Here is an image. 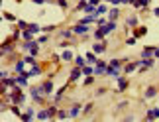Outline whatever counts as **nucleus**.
I'll return each mask as SVG.
<instances>
[{
  "label": "nucleus",
  "instance_id": "obj_1",
  "mask_svg": "<svg viewBox=\"0 0 159 122\" xmlns=\"http://www.w3.org/2000/svg\"><path fill=\"white\" fill-rule=\"evenodd\" d=\"M30 95H32V99H34L35 102H43L45 93H43V89H41V85H38V87H32V89H30Z\"/></svg>",
  "mask_w": 159,
  "mask_h": 122
},
{
  "label": "nucleus",
  "instance_id": "obj_2",
  "mask_svg": "<svg viewBox=\"0 0 159 122\" xmlns=\"http://www.w3.org/2000/svg\"><path fill=\"white\" fill-rule=\"evenodd\" d=\"M73 32H75V35H87L90 32V26L89 24H83V22H79L73 26Z\"/></svg>",
  "mask_w": 159,
  "mask_h": 122
},
{
  "label": "nucleus",
  "instance_id": "obj_3",
  "mask_svg": "<svg viewBox=\"0 0 159 122\" xmlns=\"http://www.w3.org/2000/svg\"><path fill=\"white\" fill-rule=\"evenodd\" d=\"M106 67H108V63H106V61L98 59V63H96V67H94V75H98V77H104V75H106Z\"/></svg>",
  "mask_w": 159,
  "mask_h": 122
},
{
  "label": "nucleus",
  "instance_id": "obj_4",
  "mask_svg": "<svg viewBox=\"0 0 159 122\" xmlns=\"http://www.w3.org/2000/svg\"><path fill=\"white\" fill-rule=\"evenodd\" d=\"M83 75V67H73L71 69V73H69V83H75V81H79V77Z\"/></svg>",
  "mask_w": 159,
  "mask_h": 122
},
{
  "label": "nucleus",
  "instance_id": "obj_5",
  "mask_svg": "<svg viewBox=\"0 0 159 122\" xmlns=\"http://www.w3.org/2000/svg\"><path fill=\"white\" fill-rule=\"evenodd\" d=\"M16 85H18V87H28V73H16Z\"/></svg>",
  "mask_w": 159,
  "mask_h": 122
},
{
  "label": "nucleus",
  "instance_id": "obj_6",
  "mask_svg": "<svg viewBox=\"0 0 159 122\" xmlns=\"http://www.w3.org/2000/svg\"><path fill=\"white\" fill-rule=\"evenodd\" d=\"M93 51L96 53V55H102V53L106 51V41L102 40V41H96V44L93 45Z\"/></svg>",
  "mask_w": 159,
  "mask_h": 122
},
{
  "label": "nucleus",
  "instance_id": "obj_7",
  "mask_svg": "<svg viewBox=\"0 0 159 122\" xmlns=\"http://www.w3.org/2000/svg\"><path fill=\"white\" fill-rule=\"evenodd\" d=\"M34 116H35V110H34L32 106H28V108H26V112H22L20 120H22V122H30V120H32Z\"/></svg>",
  "mask_w": 159,
  "mask_h": 122
},
{
  "label": "nucleus",
  "instance_id": "obj_8",
  "mask_svg": "<svg viewBox=\"0 0 159 122\" xmlns=\"http://www.w3.org/2000/svg\"><path fill=\"white\" fill-rule=\"evenodd\" d=\"M41 89H43L45 96L53 95V81H51V79H47V81H43V83H41Z\"/></svg>",
  "mask_w": 159,
  "mask_h": 122
},
{
  "label": "nucleus",
  "instance_id": "obj_9",
  "mask_svg": "<svg viewBox=\"0 0 159 122\" xmlns=\"http://www.w3.org/2000/svg\"><path fill=\"white\" fill-rule=\"evenodd\" d=\"M100 28H102V32H104V34L108 35V34H112V32H114V30L118 28V26H116V20H110L108 24H104V26H100Z\"/></svg>",
  "mask_w": 159,
  "mask_h": 122
},
{
  "label": "nucleus",
  "instance_id": "obj_10",
  "mask_svg": "<svg viewBox=\"0 0 159 122\" xmlns=\"http://www.w3.org/2000/svg\"><path fill=\"white\" fill-rule=\"evenodd\" d=\"M116 83H118V89H116V93H124V91L128 89V79L118 77V79H116Z\"/></svg>",
  "mask_w": 159,
  "mask_h": 122
},
{
  "label": "nucleus",
  "instance_id": "obj_11",
  "mask_svg": "<svg viewBox=\"0 0 159 122\" xmlns=\"http://www.w3.org/2000/svg\"><path fill=\"white\" fill-rule=\"evenodd\" d=\"M0 51H2V57L6 55V53H12V51H14V45L10 44V40H6L4 44H2V47H0Z\"/></svg>",
  "mask_w": 159,
  "mask_h": 122
},
{
  "label": "nucleus",
  "instance_id": "obj_12",
  "mask_svg": "<svg viewBox=\"0 0 159 122\" xmlns=\"http://www.w3.org/2000/svg\"><path fill=\"white\" fill-rule=\"evenodd\" d=\"M24 71H26V61L22 57V59H18L14 63V73H24Z\"/></svg>",
  "mask_w": 159,
  "mask_h": 122
},
{
  "label": "nucleus",
  "instance_id": "obj_13",
  "mask_svg": "<svg viewBox=\"0 0 159 122\" xmlns=\"http://www.w3.org/2000/svg\"><path fill=\"white\" fill-rule=\"evenodd\" d=\"M142 65V61H134V63H124V73H132Z\"/></svg>",
  "mask_w": 159,
  "mask_h": 122
},
{
  "label": "nucleus",
  "instance_id": "obj_14",
  "mask_svg": "<svg viewBox=\"0 0 159 122\" xmlns=\"http://www.w3.org/2000/svg\"><path fill=\"white\" fill-rule=\"evenodd\" d=\"M145 118H148V120H157V118H159V108H157V106L149 108L148 114H145Z\"/></svg>",
  "mask_w": 159,
  "mask_h": 122
},
{
  "label": "nucleus",
  "instance_id": "obj_15",
  "mask_svg": "<svg viewBox=\"0 0 159 122\" xmlns=\"http://www.w3.org/2000/svg\"><path fill=\"white\" fill-rule=\"evenodd\" d=\"M104 14H108V6L106 4H98V6H96V10H94V16L100 18V16H104Z\"/></svg>",
  "mask_w": 159,
  "mask_h": 122
},
{
  "label": "nucleus",
  "instance_id": "obj_16",
  "mask_svg": "<svg viewBox=\"0 0 159 122\" xmlns=\"http://www.w3.org/2000/svg\"><path fill=\"white\" fill-rule=\"evenodd\" d=\"M81 112H83V106H81V105H73L71 110H69V116H71V118H77Z\"/></svg>",
  "mask_w": 159,
  "mask_h": 122
},
{
  "label": "nucleus",
  "instance_id": "obj_17",
  "mask_svg": "<svg viewBox=\"0 0 159 122\" xmlns=\"http://www.w3.org/2000/svg\"><path fill=\"white\" fill-rule=\"evenodd\" d=\"M120 18V8L118 6H114V8L108 10V20H118Z\"/></svg>",
  "mask_w": 159,
  "mask_h": 122
},
{
  "label": "nucleus",
  "instance_id": "obj_18",
  "mask_svg": "<svg viewBox=\"0 0 159 122\" xmlns=\"http://www.w3.org/2000/svg\"><path fill=\"white\" fill-rule=\"evenodd\" d=\"M35 118H39V120H49V118H51V116H49V110H47V108H41V110L35 112Z\"/></svg>",
  "mask_w": 159,
  "mask_h": 122
},
{
  "label": "nucleus",
  "instance_id": "obj_19",
  "mask_svg": "<svg viewBox=\"0 0 159 122\" xmlns=\"http://www.w3.org/2000/svg\"><path fill=\"white\" fill-rule=\"evenodd\" d=\"M84 57H87V63H89V65H96V63H98V57H96L94 51H89Z\"/></svg>",
  "mask_w": 159,
  "mask_h": 122
},
{
  "label": "nucleus",
  "instance_id": "obj_20",
  "mask_svg": "<svg viewBox=\"0 0 159 122\" xmlns=\"http://www.w3.org/2000/svg\"><path fill=\"white\" fill-rule=\"evenodd\" d=\"M28 30H30V32H32L34 35H38L39 32H43V28H41L39 24H30V26H28Z\"/></svg>",
  "mask_w": 159,
  "mask_h": 122
},
{
  "label": "nucleus",
  "instance_id": "obj_21",
  "mask_svg": "<svg viewBox=\"0 0 159 122\" xmlns=\"http://www.w3.org/2000/svg\"><path fill=\"white\" fill-rule=\"evenodd\" d=\"M155 95H157V89L155 87H148V89H145V93H143L145 99H153Z\"/></svg>",
  "mask_w": 159,
  "mask_h": 122
},
{
  "label": "nucleus",
  "instance_id": "obj_22",
  "mask_svg": "<svg viewBox=\"0 0 159 122\" xmlns=\"http://www.w3.org/2000/svg\"><path fill=\"white\" fill-rule=\"evenodd\" d=\"M138 22H139V20H138V16H130V18L126 20V26H128V28H130V26H132V28H136V26H138Z\"/></svg>",
  "mask_w": 159,
  "mask_h": 122
},
{
  "label": "nucleus",
  "instance_id": "obj_23",
  "mask_svg": "<svg viewBox=\"0 0 159 122\" xmlns=\"http://www.w3.org/2000/svg\"><path fill=\"white\" fill-rule=\"evenodd\" d=\"M75 65H77V67H84V65H87V57L75 55Z\"/></svg>",
  "mask_w": 159,
  "mask_h": 122
},
{
  "label": "nucleus",
  "instance_id": "obj_24",
  "mask_svg": "<svg viewBox=\"0 0 159 122\" xmlns=\"http://www.w3.org/2000/svg\"><path fill=\"white\" fill-rule=\"evenodd\" d=\"M59 35H61V38H65V40H73L75 32H73V28H71V30H63V32H61Z\"/></svg>",
  "mask_w": 159,
  "mask_h": 122
},
{
  "label": "nucleus",
  "instance_id": "obj_25",
  "mask_svg": "<svg viewBox=\"0 0 159 122\" xmlns=\"http://www.w3.org/2000/svg\"><path fill=\"white\" fill-rule=\"evenodd\" d=\"M93 35H94V40H98V41H102V40L106 38V34L102 32V28H98V30H94V34H93Z\"/></svg>",
  "mask_w": 159,
  "mask_h": 122
},
{
  "label": "nucleus",
  "instance_id": "obj_26",
  "mask_svg": "<svg viewBox=\"0 0 159 122\" xmlns=\"http://www.w3.org/2000/svg\"><path fill=\"white\" fill-rule=\"evenodd\" d=\"M153 51H155V47H143V49H142V57H151Z\"/></svg>",
  "mask_w": 159,
  "mask_h": 122
},
{
  "label": "nucleus",
  "instance_id": "obj_27",
  "mask_svg": "<svg viewBox=\"0 0 159 122\" xmlns=\"http://www.w3.org/2000/svg\"><path fill=\"white\" fill-rule=\"evenodd\" d=\"M61 59L63 61H75V55H73V51L69 49V51H65L63 55H61Z\"/></svg>",
  "mask_w": 159,
  "mask_h": 122
},
{
  "label": "nucleus",
  "instance_id": "obj_28",
  "mask_svg": "<svg viewBox=\"0 0 159 122\" xmlns=\"http://www.w3.org/2000/svg\"><path fill=\"white\" fill-rule=\"evenodd\" d=\"M148 4H149V0H136V2H134V8H145Z\"/></svg>",
  "mask_w": 159,
  "mask_h": 122
},
{
  "label": "nucleus",
  "instance_id": "obj_29",
  "mask_svg": "<svg viewBox=\"0 0 159 122\" xmlns=\"http://www.w3.org/2000/svg\"><path fill=\"white\" fill-rule=\"evenodd\" d=\"M22 40H34V34L32 32H30V30H22Z\"/></svg>",
  "mask_w": 159,
  "mask_h": 122
},
{
  "label": "nucleus",
  "instance_id": "obj_30",
  "mask_svg": "<svg viewBox=\"0 0 159 122\" xmlns=\"http://www.w3.org/2000/svg\"><path fill=\"white\" fill-rule=\"evenodd\" d=\"M145 32H148V28H145V26H139V28H136V32H134V35H136V38H139V35H143Z\"/></svg>",
  "mask_w": 159,
  "mask_h": 122
},
{
  "label": "nucleus",
  "instance_id": "obj_31",
  "mask_svg": "<svg viewBox=\"0 0 159 122\" xmlns=\"http://www.w3.org/2000/svg\"><path fill=\"white\" fill-rule=\"evenodd\" d=\"M83 75H94V69L90 65H84L83 67Z\"/></svg>",
  "mask_w": 159,
  "mask_h": 122
},
{
  "label": "nucleus",
  "instance_id": "obj_32",
  "mask_svg": "<svg viewBox=\"0 0 159 122\" xmlns=\"http://www.w3.org/2000/svg\"><path fill=\"white\" fill-rule=\"evenodd\" d=\"M38 53H39V41L38 44H35L32 49H30V55H34V57H38Z\"/></svg>",
  "mask_w": 159,
  "mask_h": 122
},
{
  "label": "nucleus",
  "instance_id": "obj_33",
  "mask_svg": "<svg viewBox=\"0 0 159 122\" xmlns=\"http://www.w3.org/2000/svg\"><path fill=\"white\" fill-rule=\"evenodd\" d=\"M108 22H110V20H108V16H106V18H104V16H100L98 20H96V26L100 28V26H104V24H108Z\"/></svg>",
  "mask_w": 159,
  "mask_h": 122
},
{
  "label": "nucleus",
  "instance_id": "obj_34",
  "mask_svg": "<svg viewBox=\"0 0 159 122\" xmlns=\"http://www.w3.org/2000/svg\"><path fill=\"white\" fill-rule=\"evenodd\" d=\"M47 110H49V116H51V118L57 116V106H53V105H51V106H47Z\"/></svg>",
  "mask_w": 159,
  "mask_h": 122
},
{
  "label": "nucleus",
  "instance_id": "obj_35",
  "mask_svg": "<svg viewBox=\"0 0 159 122\" xmlns=\"http://www.w3.org/2000/svg\"><path fill=\"white\" fill-rule=\"evenodd\" d=\"M93 106H94L93 102H89V105H84V106H83V114H89L90 110H93Z\"/></svg>",
  "mask_w": 159,
  "mask_h": 122
},
{
  "label": "nucleus",
  "instance_id": "obj_36",
  "mask_svg": "<svg viewBox=\"0 0 159 122\" xmlns=\"http://www.w3.org/2000/svg\"><path fill=\"white\" fill-rule=\"evenodd\" d=\"M16 24H18V28H20V30H28V26H30V24H28V22H24V20H18Z\"/></svg>",
  "mask_w": 159,
  "mask_h": 122
},
{
  "label": "nucleus",
  "instance_id": "obj_37",
  "mask_svg": "<svg viewBox=\"0 0 159 122\" xmlns=\"http://www.w3.org/2000/svg\"><path fill=\"white\" fill-rule=\"evenodd\" d=\"M67 116H69V110H57V118L63 120V118H67Z\"/></svg>",
  "mask_w": 159,
  "mask_h": 122
},
{
  "label": "nucleus",
  "instance_id": "obj_38",
  "mask_svg": "<svg viewBox=\"0 0 159 122\" xmlns=\"http://www.w3.org/2000/svg\"><path fill=\"white\" fill-rule=\"evenodd\" d=\"M55 2H57V4H59L63 10H67V8H69V2H67V0H55Z\"/></svg>",
  "mask_w": 159,
  "mask_h": 122
},
{
  "label": "nucleus",
  "instance_id": "obj_39",
  "mask_svg": "<svg viewBox=\"0 0 159 122\" xmlns=\"http://www.w3.org/2000/svg\"><path fill=\"white\" fill-rule=\"evenodd\" d=\"M4 20H8V22H18L16 18H14V16L10 14V12H4Z\"/></svg>",
  "mask_w": 159,
  "mask_h": 122
},
{
  "label": "nucleus",
  "instance_id": "obj_40",
  "mask_svg": "<svg viewBox=\"0 0 159 122\" xmlns=\"http://www.w3.org/2000/svg\"><path fill=\"white\" fill-rule=\"evenodd\" d=\"M136 35H132V38H126V45H134V44H136Z\"/></svg>",
  "mask_w": 159,
  "mask_h": 122
},
{
  "label": "nucleus",
  "instance_id": "obj_41",
  "mask_svg": "<svg viewBox=\"0 0 159 122\" xmlns=\"http://www.w3.org/2000/svg\"><path fill=\"white\" fill-rule=\"evenodd\" d=\"M94 83V77L93 75H87V79H84V85H93Z\"/></svg>",
  "mask_w": 159,
  "mask_h": 122
},
{
  "label": "nucleus",
  "instance_id": "obj_42",
  "mask_svg": "<svg viewBox=\"0 0 159 122\" xmlns=\"http://www.w3.org/2000/svg\"><path fill=\"white\" fill-rule=\"evenodd\" d=\"M47 40H49V35H47V34H45V35H39V38H38V41H39V44H45Z\"/></svg>",
  "mask_w": 159,
  "mask_h": 122
},
{
  "label": "nucleus",
  "instance_id": "obj_43",
  "mask_svg": "<svg viewBox=\"0 0 159 122\" xmlns=\"http://www.w3.org/2000/svg\"><path fill=\"white\" fill-rule=\"evenodd\" d=\"M53 30H55V26H43V32H45V34H51Z\"/></svg>",
  "mask_w": 159,
  "mask_h": 122
},
{
  "label": "nucleus",
  "instance_id": "obj_44",
  "mask_svg": "<svg viewBox=\"0 0 159 122\" xmlns=\"http://www.w3.org/2000/svg\"><path fill=\"white\" fill-rule=\"evenodd\" d=\"M104 2H110V4H114V6H118V4H122V0H104Z\"/></svg>",
  "mask_w": 159,
  "mask_h": 122
},
{
  "label": "nucleus",
  "instance_id": "obj_45",
  "mask_svg": "<svg viewBox=\"0 0 159 122\" xmlns=\"http://www.w3.org/2000/svg\"><path fill=\"white\" fill-rule=\"evenodd\" d=\"M104 93H106V89H98V91H96L94 95H96V96H100V95H104Z\"/></svg>",
  "mask_w": 159,
  "mask_h": 122
},
{
  "label": "nucleus",
  "instance_id": "obj_46",
  "mask_svg": "<svg viewBox=\"0 0 159 122\" xmlns=\"http://www.w3.org/2000/svg\"><path fill=\"white\" fill-rule=\"evenodd\" d=\"M69 41H71V40H69ZM69 41H61L59 47H69Z\"/></svg>",
  "mask_w": 159,
  "mask_h": 122
},
{
  "label": "nucleus",
  "instance_id": "obj_47",
  "mask_svg": "<svg viewBox=\"0 0 159 122\" xmlns=\"http://www.w3.org/2000/svg\"><path fill=\"white\" fill-rule=\"evenodd\" d=\"M32 2H34V4H45L47 0H32Z\"/></svg>",
  "mask_w": 159,
  "mask_h": 122
},
{
  "label": "nucleus",
  "instance_id": "obj_48",
  "mask_svg": "<svg viewBox=\"0 0 159 122\" xmlns=\"http://www.w3.org/2000/svg\"><path fill=\"white\" fill-rule=\"evenodd\" d=\"M153 57H155V59H159V47H155V51H153Z\"/></svg>",
  "mask_w": 159,
  "mask_h": 122
},
{
  "label": "nucleus",
  "instance_id": "obj_49",
  "mask_svg": "<svg viewBox=\"0 0 159 122\" xmlns=\"http://www.w3.org/2000/svg\"><path fill=\"white\" fill-rule=\"evenodd\" d=\"M136 0H122V4H134Z\"/></svg>",
  "mask_w": 159,
  "mask_h": 122
},
{
  "label": "nucleus",
  "instance_id": "obj_50",
  "mask_svg": "<svg viewBox=\"0 0 159 122\" xmlns=\"http://www.w3.org/2000/svg\"><path fill=\"white\" fill-rule=\"evenodd\" d=\"M89 2H90V4H94V6H98V4H100V0H89Z\"/></svg>",
  "mask_w": 159,
  "mask_h": 122
},
{
  "label": "nucleus",
  "instance_id": "obj_51",
  "mask_svg": "<svg viewBox=\"0 0 159 122\" xmlns=\"http://www.w3.org/2000/svg\"><path fill=\"white\" fill-rule=\"evenodd\" d=\"M151 12H153V16H157V18H159V8H153Z\"/></svg>",
  "mask_w": 159,
  "mask_h": 122
}]
</instances>
